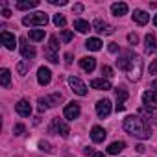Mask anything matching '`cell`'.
Returning a JSON list of instances; mask_svg holds the SVG:
<instances>
[{
	"instance_id": "bcb514c9",
	"label": "cell",
	"mask_w": 157,
	"mask_h": 157,
	"mask_svg": "<svg viewBox=\"0 0 157 157\" xmlns=\"http://www.w3.org/2000/svg\"><path fill=\"white\" fill-rule=\"evenodd\" d=\"M93 157H105V155L102 151H96V153H93Z\"/></svg>"
},
{
	"instance_id": "e575fe53",
	"label": "cell",
	"mask_w": 157,
	"mask_h": 157,
	"mask_svg": "<svg viewBox=\"0 0 157 157\" xmlns=\"http://www.w3.org/2000/svg\"><path fill=\"white\" fill-rule=\"evenodd\" d=\"M13 133H15V135H22V133H24V124H15Z\"/></svg>"
},
{
	"instance_id": "4316f807",
	"label": "cell",
	"mask_w": 157,
	"mask_h": 157,
	"mask_svg": "<svg viewBox=\"0 0 157 157\" xmlns=\"http://www.w3.org/2000/svg\"><path fill=\"white\" fill-rule=\"evenodd\" d=\"M124 148H126V142H122V140H117V142H111V144L107 146V153H111V155H117V153H120Z\"/></svg>"
},
{
	"instance_id": "cb8c5ba5",
	"label": "cell",
	"mask_w": 157,
	"mask_h": 157,
	"mask_svg": "<svg viewBox=\"0 0 157 157\" xmlns=\"http://www.w3.org/2000/svg\"><path fill=\"white\" fill-rule=\"evenodd\" d=\"M80 67H82L85 72H93L94 67H96V59H94V57H82V59H80Z\"/></svg>"
},
{
	"instance_id": "3957f363",
	"label": "cell",
	"mask_w": 157,
	"mask_h": 157,
	"mask_svg": "<svg viewBox=\"0 0 157 157\" xmlns=\"http://www.w3.org/2000/svg\"><path fill=\"white\" fill-rule=\"evenodd\" d=\"M48 22V15L43 13V11H35V13H30L22 19V24L24 26H46Z\"/></svg>"
},
{
	"instance_id": "603a6c76",
	"label": "cell",
	"mask_w": 157,
	"mask_h": 157,
	"mask_svg": "<svg viewBox=\"0 0 157 157\" xmlns=\"http://www.w3.org/2000/svg\"><path fill=\"white\" fill-rule=\"evenodd\" d=\"M111 11H113L115 17H122V15L128 13V4H126V2H115V4L111 6Z\"/></svg>"
},
{
	"instance_id": "5bb4252c",
	"label": "cell",
	"mask_w": 157,
	"mask_h": 157,
	"mask_svg": "<svg viewBox=\"0 0 157 157\" xmlns=\"http://www.w3.org/2000/svg\"><path fill=\"white\" fill-rule=\"evenodd\" d=\"M0 39H2V44H4L8 50H15V46H17L15 35H11L10 32H2V33H0Z\"/></svg>"
},
{
	"instance_id": "e0dca14e",
	"label": "cell",
	"mask_w": 157,
	"mask_h": 157,
	"mask_svg": "<svg viewBox=\"0 0 157 157\" xmlns=\"http://www.w3.org/2000/svg\"><path fill=\"white\" fill-rule=\"evenodd\" d=\"M50 80H52V72H50L46 67H41V68L37 70V82H39L41 85H48Z\"/></svg>"
},
{
	"instance_id": "ee69618b",
	"label": "cell",
	"mask_w": 157,
	"mask_h": 157,
	"mask_svg": "<svg viewBox=\"0 0 157 157\" xmlns=\"http://www.w3.org/2000/svg\"><path fill=\"white\" fill-rule=\"evenodd\" d=\"M65 59H67V65H70V59H72V56H70V54H67V56H65Z\"/></svg>"
},
{
	"instance_id": "f6af8a7d",
	"label": "cell",
	"mask_w": 157,
	"mask_h": 157,
	"mask_svg": "<svg viewBox=\"0 0 157 157\" xmlns=\"http://www.w3.org/2000/svg\"><path fill=\"white\" fill-rule=\"evenodd\" d=\"M151 89H153V91L157 93V80H153V83H151Z\"/></svg>"
},
{
	"instance_id": "8d00e7d4",
	"label": "cell",
	"mask_w": 157,
	"mask_h": 157,
	"mask_svg": "<svg viewBox=\"0 0 157 157\" xmlns=\"http://www.w3.org/2000/svg\"><path fill=\"white\" fill-rule=\"evenodd\" d=\"M148 72L150 74H157V59H153V63L148 67Z\"/></svg>"
},
{
	"instance_id": "b9f144b4",
	"label": "cell",
	"mask_w": 157,
	"mask_h": 157,
	"mask_svg": "<svg viewBox=\"0 0 157 157\" xmlns=\"http://www.w3.org/2000/svg\"><path fill=\"white\" fill-rule=\"evenodd\" d=\"M83 11V4H76L74 6V13H82Z\"/></svg>"
},
{
	"instance_id": "52a82bcc",
	"label": "cell",
	"mask_w": 157,
	"mask_h": 157,
	"mask_svg": "<svg viewBox=\"0 0 157 157\" xmlns=\"http://www.w3.org/2000/svg\"><path fill=\"white\" fill-rule=\"evenodd\" d=\"M61 102V94H52V96H46V98H39V111H46L48 107H54Z\"/></svg>"
},
{
	"instance_id": "d4e9b609",
	"label": "cell",
	"mask_w": 157,
	"mask_h": 157,
	"mask_svg": "<svg viewBox=\"0 0 157 157\" xmlns=\"http://www.w3.org/2000/svg\"><path fill=\"white\" fill-rule=\"evenodd\" d=\"M74 30H78L80 33H87V32H91V24H89L87 21L76 19V21H74Z\"/></svg>"
},
{
	"instance_id": "5b68a950",
	"label": "cell",
	"mask_w": 157,
	"mask_h": 157,
	"mask_svg": "<svg viewBox=\"0 0 157 157\" xmlns=\"http://www.w3.org/2000/svg\"><path fill=\"white\" fill-rule=\"evenodd\" d=\"M68 85H70V89H72L76 94H80V96H85V94H87V85L80 80V78L70 76V78H68Z\"/></svg>"
},
{
	"instance_id": "7bdbcfd3",
	"label": "cell",
	"mask_w": 157,
	"mask_h": 157,
	"mask_svg": "<svg viewBox=\"0 0 157 157\" xmlns=\"http://www.w3.org/2000/svg\"><path fill=\"white\" fill-rule=\"evenodd\" d=\"M144 150H146V148H144V146H142V144H137V151H139V153H142V151H144Z\"/></svg>"
},
{
	"instance_id": "8fae6325",
	"label": "cell",
	"mask_w": 157,
	"mask_h": 157,
	"mask_svg": "<svg viewBox=\"0 0 157 157\" xmlns=\"http://www.w3.org/2000/svg\"><path fill=\"white\" fill-rule=\"evenodd\" d=\"M52 129H56L61 137H68V135H70V128H68V124H67L63 118H54Z\"/></svg>"
},
{
	"instance_id": "9a60e30c",
	"label": "cell",
	"mask_w": 157,
	"mask_h": 157,
	"mask_svg": "<svg viewBox=\"0 0 157 157\" xmlns=\"http://www.w3.org/2000/svg\"><path fill=\"white\" fill-rule=\"evenodd\" d=\"M128 91H126V87H118L117 89V111H124V102L128 100Z\"/></svg>"
},
{
	"instance_id": "ab89813d",
	"label": "cell",
	"mask_w": 157,
	"mask_h": 157,
	"mask_svg": "<svg viewBox=\"0 0 157 157\" xmlns=\"http://www.w3.org/2000/svg\"><path fill=\"white\" fill-rule=\"evenodd\" d=\"M2 17H4V19H10V17H11V11H10L8 8H4V10H2Z\"/></svg>"
},
{
	"instance_id": "83f0119b",
	"label": "cell",
	"mask_w": 157,
	"mask_h": 157,
	"mask_svg": "<svg viewBox=\"0 0 157 157\" xmlns=\"http://www.w3.org/2000/svg\"><path fill=\"white\" fill-rule=\"evenodd\" d=\"M0 83H2L4 89L10 87V83H11V72H10L8 68H2V70H0Z\"/></svg>"
},
{
	"instance_id": "4fadbf2b",
	"label": "cell",
	"mask_w": 157,
	"mask_h": 157,
	"mask_svg": "<svg viewBox=\"0 0 157 157\" xmlns=\"http://www.w3.org/2000/svg\"><path fill=\"white\" fill-rule=\"evenodd\" d=\"M105 137H107V131L102 128V126H94L93 129H91V139H93V142H104L105 140Z\"/></svg>"
},
{
	"instance_id": "4dcf8cb0",
	"label": "cell",
	"mask_w": 157,
	"mask_h": 157,
	"mask_svg": "<svg viewBox=\"0 0 157 157\" xmlns=\"http://www.w3.org/2000/svg\"><path fill=\"white\" fill-rule=\"evenodd\" d=\"M28 68H30V61H26V59H24V61H21V63L17 65V70H19V74H21V76H24V74L28 72Z\"/></svg>"
},
{
	"instance_id": "74e56055",
	"label": "cell",
	"mask_w": 157,
	"mask_h": 157,
	"mask_svg": "<svg viewBox=\"0 0 157 157\" xmlns=\"http://www.w3.org/2000/svg\"><path fill=\"white\" fill-rule=\"evenodd\" d=\"M48 2L54 6H67V0H48Z\"/></svg>"
},
{
	"instance_id": "7402d4cb",
	"label": "cell",
	"mask_w": 157,
	"mask_h": 157,
	"mask_svg": "<svg viewBox=\"0 0 157 157\" xmlns=\"http://www.w3.org/2000/svg\"><path fill=\"white\" fill-rule=\"evenodd\" d=\"M139 117H144L142 120L144 122H151V124H157V115L155 113H151V109H148V107H140L139 109Z\"/></svg>"
},
{
	"instance_id": "f1b7e54d",
	"label": "cell",
	"mask_w": 157,
	"mask_h": 157,
	"mask_svg": "<svg viewBox=\"0 0 157 157\" xmlns=\"http://www.w3.org/2000/svg\"><path fill=\"white\" fill-rule=\"evenodd\" d=\"M39 0H21L17 2V10H32V8H37Z\"/></svg>"
},
{
	"instance_id": "1f68e13d",
	"label": "cell",
	"mask_w": 157,
	"mask_h": 157,
	"mask_svg": "<svg viewBox=\"0 0 157 157\" xmlns=\"http://www.w3.org/2000/svg\"><path fill=\"white\" fill-rule=\"evenodd\" d=\"M54 24H56L57 28H63V26L67 24V19H65L63 15H59V13H57V15H54Z\"/></svg>"
},
{
	"instance_id": "d6986e66",
	"label": "cell",
	"mask_w": 157,
	"mask_h": 157,
	"mask_svg": "<svg viewBox=\"0 0 157 157\" xmlns=\"http://www.w3.org/2000/svg\"><path fill=\"white\" fill-rule=\"evenodd\" d=\"M133 21H135L137 24L144 26V24H148V21H150V15H148L146 11H142V10H133Z\"/></svg>"
},
{
	"instance_id": "ba28073f",
	"label": "cell",
	"mask_w": 157,
	"mask_h": 157,
	"mask_svg": "<svg viewBox=\"0 0 157 157\" xmlns=\"http://www.w3.org/2000/svg\"><path fill=\"white\" fill-rule=\"evenodd\" d=\"M96 113H98L100 118L109 117V115H111V100H107V98L98 100V102H96Z\"/></svg>"
},
{
	"instance_id": "f35d334b",
	"label": "cell",
	"mask_w": 157,
	"mask_h": 157,
	"mask_svg": "<svg viewBox=\"0 0 157 157\" xmlns=\"http://www.w3.org/2000/svg\"><path fill=\"white\" fill-rule=\"evenodd\" d=\"M107 48H109V52H111V54H117V52H118L117 43H109V46H107Z\"/></svg>"
},
{
	"instance_id": "ac0fdd59",
	"label": "cell",
	"mask_w": 157,
	"mask_h": 157,
	"mask_svg": "<svg viewBox=\"0 0 157 157\" xmlns=\"http://www.w3.org/2000/svg\"><path fill=\"white\" fill-rule=\"evenodd\" d=\"M144 48H146L148 54L157 52V37H155L153 33H148V35L144 37Z\"/></svg>"
},
{
	"instance_id": "7dc6e473",
	"label": "cell",
	"mask_w": 157,
	"mask_h": 157,
	"mask_svg": "<svg viewBox=\"0 0 157 157\" xmlns=\"http://www.w3.org/2000/svg\"><path fill=\"white\" fill-rule=\"evenodd\" d=\"M153 24H155V26H157V15H155V17H153Z\"/></svg>"
},
{
	"instance_id": "d6a6232c",
	"label": "cell",
	"mask_w": 157,
	"mask_h": 157,
	"mask_svg": "<svg viewBox=\"0 0 157 157\" xmlns=\"http://www.w3.org/2000/svg\"><path fill=\"white\" fill-rule=\"evenodd\" d=\"M70 39H72V32H70V30H63V32H61V41H63V43H68Z\"/></svg>"
},
{
	"instance_id": "44dd1931",
	"label": "cell",
	"mask_w": 157,
	"mask_h": 157,
	"mask_svg": "<svg viewBox=\"0 0 157 157\" xmlns=\"http://www.w3.org/2000/svg\"><path fill=\"white\" fill-rule=\"evenodd\" d=\"M91 87H93V89H98V91H109V89H111V83H109V80L96 78V80L91 82Z\"/></svg>"
},
{
	"instance_id": "7c38bea8",
	"label": "cell",
	"mask_w": 157,
	"mask_h": 157,
	"mask_svg": "<svg viewBox=\"0 0 157 157\" xmlns=\"http://www.w3.org/2000/svg\"><path fill=\"white\" fill-rule=\"evenodd\" d=\"M21 54H22V57H24L26 61H32V59L35 57V48H33L32 44H28L24 37L21 39Z\"/></svg>"
},
{
	"instance_id": "f546056e",
	"label": "cell",
	"mask_w": 157,
	"mask_h": 157,
	"mask_svg": "<svg viewBox=\"0 0 157 157\" xmlns=\"http://www.w3.org/2000/svg\"><path fill=\"white\" fill-rule=\"evenodd\" d=\"M28 37H30V41L39 43V41H43V39H44V30H30Z\"/></svg>"
},
{
	"instance_id": "836d02e7",
	"label": "cell",
	"mask_w": 157,
	"mask_h": 157,
	"mask_svg": "<svg viewBox=\"0 0 157 157\" xmlns=\"http://www.w3.org/2000/svg\"><path fill=\"white\" fill-rule=\"evenodd\" d=\"M102 74H104L105 78H111V76H113V68H111L109 65H104V67H102Z\"/></svg>"
},
{
	"instance_id": "d590c367",
	"label": "cell",
	"mask_w": 157,
	"mask_h": 157,
	"mask_svg": "<svg viewBox=\"0 0 157 157\" xmlns=\"http://www.w3.org/2000/svg\"><path fill=\"white\" fill-rule=\"evenodd\" d=\"M128 41H129L131 44H137V43H139V35H137V33H129V35H128Z\"/></svg>"
},
{
	"instance_id": "60d3db41",
	"label": "cell",
	"mask_w": 157,
	"mask_h": 157,
	"mask_svg": "<svg viewBox=\"0 0 157 157\" xmlns=\"http://www.w3.org/2000/svg\"><path fill=\"white\" fill-rule=\"evenodd\" d=\"M39 146H41V150H44V151H50V144H48V142H44V140H43Z\"/></svg>"
},
{
	"instance_id": "2e32d148",
	"label": "cell",
	"mask_w": 157,
	"mask_h": 157,
	"mask_svg": "<svg viewBox=\"0 0 157 157\" xmlns=\"http://www.w3.org/2000/svg\"><path fill=\"white\" fill-rule=\"evenodd\" d=\"M15 111H17L21 117H30V115H32V105H30L28 100H21V102L15 104Z\"/></svg>"
},
{
	"instance_id": "30bf717a",
	"label": "cell",
	"mask_w": 157,
	"mask_h": 157,
	"mask_svg": "<svg viewBox=\"0 0 157 157\" xmlns=\"http://www.w3.org/2000/svg\"><path fill=\"white\" fill-rule=\"evenodd\" d=\"M93 28H94L98 33H104V35H111V33L115 32V28H113L109 22L102 21V19H96V21H94V24H93Z\"/></svg>"
},
{
	"instance_id": "9c48e42d",
	"label": "cell",
	"mask_w": 157,
	"mask_h": 157,
	"mask_svg": "<svg viewBox=\"0 0 157 157\" xmlns=\"http://www.w3.org/2000/svg\"><path fill=\"white\" fill-rule=\"evenodd\" d=\"M142 104L148 109H157V93L155 91H146L142 93Z\"/></svg>"
},
{
	"instance_id": "6da1fadb",
	"label": "cell",
	"mask_w": 157,
	"mask_h": 157,
	"mask_svg": "<svg viewBox=\"0 0 157 157\" xmlns=\"http://www.w3.org/2000/svg\"><path fill=\"white\" fill-rule=\"evenodd\" d=\"M124 129H126L129 135L137 137V139H148V137L151 135L148 124H146L139 115H129V117H126V118H124Z\"/></svg>"
},
{
	"instance_id": "7a4b0ae2",
	"label": "cell",
	"mask_w": 157,
	"mask_h": 157,
	"mask_svg": "<svg viewBox=\"0 0 157 157\" xmlns=\"http://www.w3.org/2000/svg\"><path fill=\"white\" fill-rule=\"evenodd\" d=\"M142 67H144V63H142V57L140 56H137V54H131V59H129V67H128V78L131 82H139L140 80V74H142Z\"/></svg>"
},
{
	"instance_id": "8992f818",
	"label": "cell",
	"mask_w": 157,
	"mask_h": 157,
	"mask_svg": "<svg viewBox=\"0 0 157 157\" xmlns=\"http://www.w3.org/2000/svg\"><path fill=\"white\" fill-rule=\"evenodd\" d=\"M80 113H82V109H80V104H78V102H70V104H67L65 109H63V117H65L67 120L78 118V117H80Z\"/></svg>"
},
{
	"instance_id": "277c9868",
	"label": "cell",
	"mask_w": 157,
	"mask_h": 157,
	"mask_svg": "<svg viewBox=\"0 0 157 157\" xmlns=\"http://www.w3.org/2000/svg\"><path fill=\"white\" fill-rule=\"evenodd\" d=\"M57 50H59V44H57V37H56V35H52V37H50V41H48V46L44 48V57H46L50 63H57V61H59Z\"/></svg>"
},
{
	"instance_id": "ffe728a7",
	"label": "cell",
	"mask_w": 157,
	"mask_h": 157,
	"mask_svg": "<svg viewBox=\"0 0 157 157\" xmlns=\"http://www.w3.org/2000/svg\"><path fill=\"white\" fill-rule=\"evenodd\" d=\"M131 54H133V52H129V50H126V52H122V54H120V57L117 59L118 68L128 70V67H129V59H131Z\"/></svg>"
},
{
	"instance_id": "484cf974",
	"label": "cell",
	"mask_w": 157,
	"mask_h": 157,
	"mask_svg": "<svg viewBox=\"0 0 157 157\" xmlns=\"http://www.w3.org/2000/svg\"><path fill=\"white\" fill-rule=\"evenodd\" d=\"M85 48H87V50H93V52H98V50L102 48V41H100L98 37H91V39L85 41Z\"/></svg>"
}]
</instances>
